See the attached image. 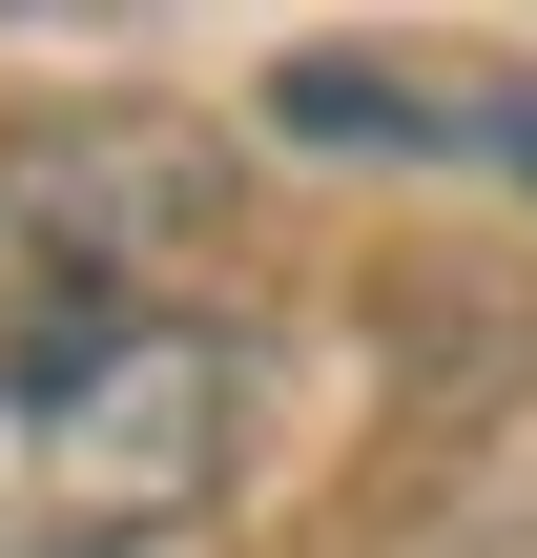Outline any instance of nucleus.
<instances>
[{"label":"nucleus","instance_id":"obj_1","mask_svg":"<svg viewBox=\"0 0 537 558\" xmlns=\"http://www.w3.org/2000/svg\"><path fill=\"white\" fill-rule=\"evenodd\" d=\"M248 414H269V352L228 311L0 352V558H166V538H207L228 476H248Z\"/></svg>","mask_w":537,"mask_h":558},{"label":"nucleus","instance_id":"obj_2","mask_svg":"<svg viewBox=\"0 0 537 558\" xmlns=\"http://www.w3.org/2000/svg\"><path fill=\"white\" fill-rule=\"evenodd\" d=\"M228 248V145L186 104H41L0 124V352L186 331Z\"/></svg>","mask_w":537,"mask_h":558}]
</instances>
